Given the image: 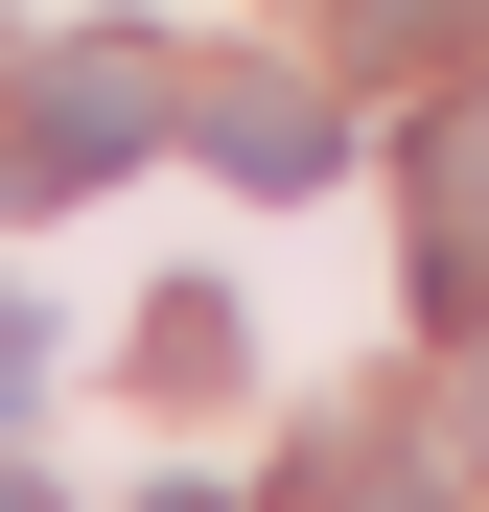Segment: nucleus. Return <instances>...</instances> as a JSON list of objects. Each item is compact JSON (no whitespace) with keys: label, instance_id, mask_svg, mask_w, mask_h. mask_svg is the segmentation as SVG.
Here are the masks:
<instances>
[{"label":"nucleus","instance_id":"obj_2","mask_svg":"<svg viewBox=\"0 0 489 512\" xmlns=\"http://www.w3.org/2000/svg\"><path fill=\"white\" fill-rule=\"evenodd\" d=\"M420 303H489V70L420 117Z\"/></svg>","mask_w":489,"mask_h":512},{"label":"nucleus","instance_id":"obj_6","mask_svg":"<svg viewBox=\"0 0 489 512\" xmlns=\"http://www.w3.org/2000/svg\"><path fill=\"white\" fill-rule=\"evenodd\" d=\"M0 512H47V489H24V466H0Z\"/></svg>","mask_w":489,"mask_h":512},{"label":"nucleus","instance_id":"obj_3","mask_svg":"<svg viewBox=\"0 0 489 512\" xmlns=\"http://www.w3.org/2000/svg\"><path fill=\"white\" fill-rule=\"evenodd\" d=\"M187 140L233 163V187H326V94H280V70H210V94H187Z\"/></svg>","mask_w":489,"mask_h":512},{"label":"nucleus","instance_id":"obj_7","mask_svg":"<svg viewBox=\"0 0 489 512\" xmlns=\"http://www.w3.org/2000/svg\"><path fill=\"white\" fill-rule=\"evenodd\" d=\"M466 443H489V396H466Z\"/></svg>","mask_w":489,"mask_h":512},{"label":"nucleus","instance_id":"obj_5","mask_svg":"<svg viewBox=\"0 0 489 512\" xmlns=\"http://www.w3.org/2000/svg\"><path fill=\"white\" fill-rule=\"evenodd\" d=\"M24 396H47V326H24V303H0V419H24Z\"/></svg>","mask_w":489,"mask_h":512},{"label":"nucleus","instance_id":"obj_1","mask_svg":"<svg viewBox=\"0 0 489 512\" xmlns=\"http://www.w3.org/2000/svg\"><path fill=\"white\" fill-rule=\"evenodd\" d=\"M140 140H163V47H47V70H24V140H0V187L70 210V187H117Z\"/></svg>","mask_w":489,"mask_h":512},{"label":"nucleus","instance_id":"obj_4","mask_svg":"<svg viewBox=\"0 0 489 512\" xmlns=\"http://www.w3.org/2000/svg\"><path fill=\"white\" fill-rule=\"evenodd\" d=\"M326 47H373V70H489V0H326Z\"/></svg>","mask_w":489,"mask_h":512}]
</instances>
